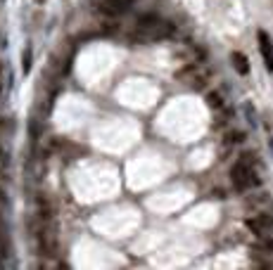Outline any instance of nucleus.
Listing matches in <instances>:
<instances>
[{"instance_id":"obj_17","label":"nucleus","mask_w":273,"mask_h":270,"mask_svg":"<svg viewBox=\"0 0 273 270\" xmlns=\"http://www.w3.org/2000/svg\"><path fill=\"white\" fill-rule=\"evenodd\" d=\"M36 2H45V0H36Z\"/></svg>"},{"instance_id":"obj_13","label":"nucleus","mask_w":273,"mask_h":270,"mask_svg":"<svg viewBox=\"0 0 273 270\" xmlns=\"http://www.w3.org/2000/svg\"><path fill=\"white\" fill-rule=\"evenodd\" d=\"M102 31H105V34H117V31H119V24L107 21V24H102Z\"/></svg>"},{"instance_id":"obj_18","label":"nucleus","mask_w":273,"mask_h":270,"mask_svg":"<svg viewBox=\"0 0 273 270\" xmlns=\"http://www.w3.org/2000/svg\"><path fill=\"white\" fill-rule=\"evenodd\" d=\"M271 147H273V140H271Z\"/></svg>"},{"instance_id":"obj_7","label":"nucleus","mask_w":273,"mask_h":270,"mask_svg":"<svg viewBox=\"0 0 273 270\" xmlns=\"http://www.w3.org/2000/svg\"><path fill=\"white\" fill-rule=\"evenodd\" d=\"M38 214H40V220H53V209L45 199H38Z\"/></svg>"},{"instance_id":"obj_14","label":"nucleus","mask_w":273,"mask_h":270,"mask_svg":"<svg viewBox=\"0 0 273 270\" xmlns=\"http://www.w3.org/2000/svg\"><path fill=\"white\" fill-rule=\"evenodd\" d=\"M214 197H216V199H223V197H226V192H223V190H214Z\"/></svg>"},{"instance_id":"obj_6","label":"nucleus","mask_w":273,"mask_h":270,"mask_svg":"<svg viewBox=\"0 0 273 270\" xmlns=\"http://www.w3.org/2000/svg\"><path fill=\"white\" fill-rule=\"evenodd\" d=\"M231 62H233V67H235V72L240 73V76H247V73H250V59L242 53H233L231 54Z\"/></svg>"},{"instance_id":"obj_2","label":"nucleus","mask_w":273,"mask_h":270,"mask_svg":"<svg viewBox=\"0 0 273 270\" xmlns=\"http://www.w3.org/2000/svg\"><path fill=\"white\" fill-rule=\"evenodd\" d=\"M231 182H233V187H235L237 192H245L250 187L261 185V178H259V173L254 171V166H247V163L240 162L231 168Z\"/></svg>"},{"instance_id":"obj_15","label":"nucleus","mask_w":273,"mask_h":270,"mask_svg":"<svg viewBox=\"0 0 273 270\" xmlns=\"http://www.w3.org/2000/svg\"><path fill=\"white\" fill-rule=\"evenodd\" d=\"M0 90H2V67H0Z\"/></svg>"},{"instance_id":"obj_3","label":"nucleus","mask_w":273,"mask_h":270,"mask_svg":"<svg viewBox=\"0 0 273 270\" xmlns=\"http://www.w3.org/2000/svg\"><path fill=\"white\" fill-rule=\"evenodd\" d=\"M57 225H55V220H43V228H40V233H38V242H40V249L43 253H48V256H55L57 252Z\"/></svg>"},{"instance_id":"obj_4","label":"nucleus","mask_w":273,"mask_h":270,"mask_svg":"<svg viewBox=\"0 0 273 270\" xmlns=\"http://www.w3.org/2000/svg\"><path fill=\"white\" fill-rule=\"evenodd\" d=\"M133 0H100V12L107 17H119L131 10Z\"/></svg>"},{"instance_id":"obj_5","label":"nucleus","mask_w":273,"mask_h":270,"mask_svg":"<svg viewBox=\"0 0 273 270\" xmlns=\"http://www.w3.org/2000/svg\"><path fill=\"white\" fill-rule=\"evenodd\" d=\"M256 40H259V50H261V57H264V64H266V69L273 73V40H271V36L261 29V31L256 34Z\"/></svg>"},{"instance_id":"obj_11","label":"nucleus","mask_w":273,"mask_h":270,"mask_svg":"<svg viewBox=\"0 0 273 270\" xmlns=\"http://www.w3.org/2000/svg\"><path fill=\"white\" fill-rule=\"evenodd\" d=\"M226 140L228 143H245V133L242 130H231V133H226Z\"/></svg>"},{"instance_id":"obj_12","label":"nucleus","mask_w":273,"mask_h":270,"mask_svg":"<svg viewBox=\"0 0 273 270\" xmlns=\"http://www.w3.org/2000/svg\"><path fill=\"white\" fill-rule=\"evenodd\" d=\"M245 111H247V119H250V126H256V116H254V107L247 102L245 105Z\"/></svg>"},{"instance_id":"obj_9","label":"nucleus","mask_w":273,"mask_h":270,"mask_svg":"<svg viewBox=\"0 0 273 270\" xmlns=\"http://www.w3.org/2000/svg\"><path fill=\"white\" fill-rule=\"evenodd\" d=\"M21 69H24V73H29L31 72V62H34V53H31V48H26L24 50V54H21Z\"/></svg>"},{"instance_id":"obj_16","label":"nucleus","mask_w":273,"mask_h":270,"mask_svg":"<svg viewBox=\"0 0 273 270\" xmlns=\"http://www.w3.org/2000/svg\"><path fill=\"white\" fill-rule=\"evenodd\" d=\"M0 199H5V192H2V190H0Z\"/></svg>"},{"instance_id":"obj_8","label":"nucleus","mask_w":273,"mask_h":270,"mask_svg":"<svg viewBox=\"0 0 273 270\" xmlns=\"http://www.w3.org/2000/svg\"><path fill=\"white\" fill-rule=\"evenodd\" d=\"M254 249H261V252H271L273 253V237H271V234L259 237V242L254 244Z\"/></svg>"},{"instance_id":"obj_10","label":"nucleus","mask_w":273,"mask_h":270,"mask_svg":"<svg viewBox=\"0 0 273 270\" xmlns=\"http://www.w3.org/2000/svg\"><path fill=\"white\" fill-rule=\"evenodd\" d=\"M207 105H209L212 109H221L223 107V100H221L218 92H209V95H207Z\"/></svg>"},{"instance_id":"obj_1","label":"nucleus","mask_w":273,"mask_h":270,"mask_svg":"<svg viewBox=\"0 0 273 270\" xmlns=\"http://www.w3.org/2000/svg\"><path fill=\"white\" fill-rule=\"evenodd\" d=\"M176 26L166 19H159L157 15H145L138 19L136 31L131 34V40L136 43H150V40H164V38L174 36Z\"/></svg>"}]
</instances>
